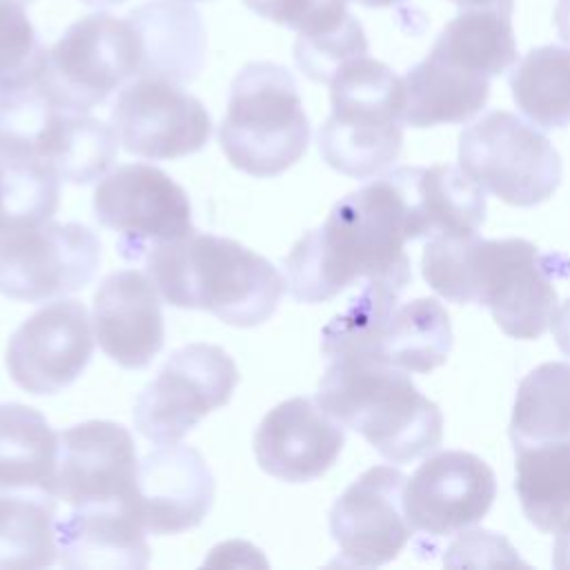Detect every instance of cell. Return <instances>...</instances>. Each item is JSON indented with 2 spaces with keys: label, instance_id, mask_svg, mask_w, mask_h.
I'll use <instances>...</instances> for the list:
<instances>
[{
  "label": "cell",
  "instance_id": "obj_31",
  "mask_svg": "<svg viewBox=\"0 0 570 570\" xmlns=\"http://www.w3.org/2000/svg\"><path fill=\"white\" fill-rule=\"evenodd\" d=\"M510 91L519 111L541 129L570 125V49L543 45L514 62Z\"/></svg>",
  "mask_w": 570,
  "mask_h": 570
},
{
  "label": "cell",
  "instance_id": "obj_33",
  "mask_svg": "<svg viewBox=\"0 0 570 570\" xmlns=\"http://www.w3.org/2000/svg\"><path fill=\"white\" fill-rule=\"evenodd\" d=\"M22 7L0 0V91L31 85L45 71L47 49Z\"/></svg>",
  "mask_w": 570,
  "mask_h": 570
},
{
  "label": "cell",
  "instance_id": "obj_27",
  "mask_svg": "<svg viewBox=\"0 0 570 570\" xmlns=\"http://www.w3.org/2000/svg\"><path fill=\"white\" fill-rule=\"evenodd\" d=\"M58 497L38 488H0V570L49 568L58 559Z\"/></svg>",
  "mask_w": 570,
  "mask_h": 570
},
{
  "label": "cell",
  "instance_id": "obj_23",
  "mask_svg": "<svg viewBox=\"0 0 570 570\" xmlns=\"http://www.w3.org/2000/svg\"><path fill=\"white\" fill-rule=\"evenodd\" d=\"M396 169L407 200L412 240L479 232L485 220V189L461 165Z\"/></svg>",
  "mask_w": 570,
  "mask_h": 570
},
{
  "label": "cell",
  "instance_id": "obj_6",
  "mask_svg": "<svg viewBox=\"0 0 570 570\" xmlns=\"http://www.w3.org/2000/svg\"><path fill=\"white\" fill-rule=\"evenodd\" d=\"M332 111L318 129L323 160L350 178H374L399 158L405 87L387 65L356 58L330 80Z\"/></svg>",
  "mask_w": 570,
  "mask_h": 570
},
{
  "label": "cell",
  "instance_id": "obj_35",
  "mask_svg": "<svg viewBox=\"0 0 570 570\" xmlns=\"http://www.w3.org/2000/svg\"><path fill=\"white\" fill-rule=\"evenodd\" d=\"M254 13L298 33H316L341 24L350 0H243Z\"/></svg>",
  "mask_w": 570,
  "mask_h": 570
},
{
  "label": "cell",
  "instance_id": "obj_26",
  "mask_svg": "<svg viewBox=\"0 0 570 570\" xmlns=\"http://www.w3.org/2000/svg\"><path fill=\"white\" fill-rule=\"evenodd\" d=\"M512 11L514 0L459 9L436 36L430 53L472 73L501 76L519 58Z\"/></svg>",
  "mask_w": 570,
  "mask_h": 570
},
{
  "label": "cell",
  "instance_id": "obj_39",
  "mask_svg": "<svg viewBox=\"0 0 570 570\" xmlns=\"http://www.w3.org/2000/svg\"><path fill=\"white\" fill-rule=\"evenodd\" d=\"M554 24L559 38L570 45V0H557L554 7Z\"/></svg>",
  "mask_w": 570,
  "mask_h": 570
},
{
  "label": "cell",
  "instance_id": "obj_4",
  "mask_svg": "<svg viewBox=\"0 0 570 570\" xmlns=\"http://www.w3.org/2000/svg\"><path fill=\"white\" fill-rule=\"evenodd\" d=\"M318 403L390 463H410L441 445L443 414L407 370L372 356L327 358Z\"/></svg>",
  "mask_w": 570,
  "mask_h": 570
},
{
  "label": "cell",
  "instance_id": "obj_16",
  "mask_svg": "<svg viewBox=\"0 0 570 570\" xmlns=\"http://www.w3.org/2000/svg\"><path fill=\"white\" fill-rule=\"evenodd\" d=\"M405 481L401 470L374 465L334 501L330 534L341 563L374 568L399 557L414 532L403 510Z\"/></svg>",
  "mask_w": 570,
  "mask_h": 570
},
{
  "label": "cell",
  "instance_id": "obj_12",
  "mask_svg": "<svg viewBox=\"0 0 570 570\" xmlns=\"http://www.w3.org/2000/svg\"><path fill=\"white\" fill-rule=\"evenodd\" d=\"M94 214L118 234L116 249L125 261H140L151 247L196 229L187 191L147 163H127L105 174L94 189Z\"/></svg>",
  "mask_w": 570,
  "mask_h": 570
},
{
  "label": "cell",
  "instance_id": "obj_42",
  "mask_svg": "<svg viewBox=\"0 0 570 570\" xmlns=\"http://www.w3.org/2000/svg\"><path fill=\"white\" fill-rule=\"evenodd\" d=\"M454 2L459 9H465V7H479V4H492V2H499V0H450Z\"/></svg>",
  "mask_w": 570,
  "mask_h": 570
},
{
  "label": "cell",
  "instance_id": "obj_44",
  "mask_svg": "<svg viewBox=\"0 0 570 570\" xmlns=\"http://www.w3.org/2000/svg\"><path fill=\"white\" fill-rule=\"evenodd\" d=\"M185 2H198V0H185Z\"/></svg>",
  "mask_w": 570,
  "mask_h": 570
},
{
  "label": "cell",
  "instance_id": "obj_13",
  "mask_svg": "<svg viewBox=\"0 0 570 570\" xmlns=\"http://www.w3.org/2000/svg\"><path fill=\"white\" fill-rule=\"evenodd\" d=\"M100 263L98 236L80 223L45 220L0 238V294L42 303L87 287Z\"/></svg>",
  "mask_w": 570,
  "mask_h": 570
},
{
  "label": "cell",
  "instance_id": "obj_7",
  "mask_svg": "<svg viewBox=\"0 0 570 570\" xmlns=\"http://www.w3.org/2000/svg\"><path fill=\"white\" fill-rule=\"evenodd\" d=\"M401 292L381 283L363 289L321 332V354L372 356L407 372H430L448 361L452 325L436 298L399 305Z\"/></svg>",
  "mask_w": 570,
  "mask_h": 570
},
{
  "label": "cell",
  "instance_id": "obj_28",
  "mask_svg": "<svg viewBox=\"0 0 570 570\" xmlns=\"http://www.w3.org/2000/svg\"><path fill=\"white\" fill-rule=\"evenodd\" d=\"M60 434L22 403H0V488H38L56 494Z\"/></svg>",
  "mask_w": 570,
  "mask_h": 570
},
{
  "label": "cell",
  "instance_id": "obj_15",
  "mask_svg": "<svg viewBox=\"0 0 570 570\" xmlns=\"http://www.w3.org/2000/svg\"><path fill=\"white\" fill-rule=\"evenodd\" d=\"M94 341L87 307L73 298H58L24 318L11 334L9 376L29 394H56L85 372L94 356Z\"/></svg>",
  "mask_w": 570,
  "mask_h": 570
},
{
  "label": "cell",
  "instance_id": "obj_19",
  "mask_svg": "<svg viewBox=\"0 0 570 570\" xmlns=\"http://www.w3.org/2000/svg\"><path fill=\"white\" fill-rule=\"evenodd\" d=\"M345 445V430L316 396H292L272 407L254 432V456L263 472L287 483L323 476Z\"/></svg>",
  "mask_w": 570,
  "mask_h": 570
},
{
  "label": "cell",
  "instance_id": "obj_14",
  "mask_svg": "<svg viewBox=\"0 0 570 570\" xmlns=\"http://www.w3.org/2000/svg\"><path fill=\"white\" fill-rule=\"evenodd\" d=\"M109 125L125 151L147 160L196 154L212 136L205 105L180 82L154 76H138L118 91Z\"/></svg>",
  "mask_w": 570,
  "mask_h": 570
},
{
  "label": "cell",
  "instance_id": "obj_24",
  "mask_svg": "<svg viewBox=\"0 0 570 570\" xmlns=\"http://www.w3.org/2000/svg\"><path fill=\"white\" fill-rule=\"evenodd\" d=\"M142 45L140 76L189 82L205 62V24L200 13L178 0H149L127 16Z\"/></svg>",
  "mask_w": 570,
  "mask_h": 570
},
{
  "label": "cell",
  "instance_id": "obj_29",
  "mask_svg": "<svg viewBox=\"0 0 570 570\" xmlns=\"http://www.w3.org/2000/svg\"><path fill=\"white\" fill-rule=\"evenodd\" d=\"M514 452V490L525 519L541 532H557L570 519V439Z\"/></svg>",
  "mask_w": 570,
  "mask_h": 570
},
{
  "label": "cell",
  "instance_id": "obj_22",
  "mask_svg": "<svg viewBox=\"0 0 570 570\" xmlns=\"http://www.w3.org/2000/svg\"><path fill=\"white\" fill-rule=\"evenodd\" d=\"M145 534L136 499L71 505L56 521L58 561L69 570H142L151 557Z\"/></svg>",
  "mask_w": 570,
  "mask_h": 570
},
{
  "label": "cell",
  "instance_id": "obj_21",
  "mask_svg": "<svg viewBox=\"0 0 570 570\" xmlns=\"http://www.w3.org/2000/svg\"><path fill=\"white\" fill-rule=\"evenodd\" d=\"M94 336L125 370L147 367L165 343L160 294L147 272L118 269L94 294Z\"/></svg>",
  "mask_w": 570,
  "mask_h": 570
},
{
  "label": "cell",
  "instance_id": "obj_1",
  "mask_svg": "<svg viewBox=\"0 0 570 570\" xmlns=\"http://www.w3.org/2000/svg\"><path fill=\"white\" fill-rule=\"evenodd\" d=\"M410 212L396 169L343 196L325 223L305 232L283 261L287 289L298 303H325L354 281L399 292L412 281L405 243Z\"/></svg>",
  "mask_w": 570,
  "mask_h": 570
},
{
  "label": "cell",
  "instance_id": "obj_5",
  "mask_svg": "<svg viewBox=\"0 0 570 570\" xmlns=\"http://www.w3.org/2000/svg\"><path fill=\"white\" fill-rule=\"evenodd\" d=\"M111 125L56 100L40 82L0 91V156L87 185L105 176L118 154Z\"/></svg>",
  "mask_w": 570,
  "mask_h": 570
},
{
  "label": "cell",
  "instance_id": "obj_9",
  "mask_svg": "<svg viewBox=\"0 0 570 570\" xmlns=\"http://www.w3.org/2000/svg\"><path fill=\"white\" fill-rule=\"evenodd\" d=\"M459 165L485 191L514 207L548 200L561 183V156L532 125L494 109L459 136Z\"/></svg>",
  "mask_w": 570,
  "mask_h": 570
},
{
  "label": "cell",
  "instance_id": "obj_18",
  "mask_svg": "<svg viewBox=\"0 0 570 570\" xmlns=\"http://www.w3.org/2000/svg\"><path fill=\"white\" fill-rule=\"evenodd\" d=\"M138 456L116 421H82L60 432L56 497L67 505L136 499Z\"/></svg>",
  "mask_w": 570,
  "mask_h": 570
},
{
  "label": "cell",
  "instance_id": "obj_2",
  "mask_svg": "<svg viewBox=\"0 0 570 570\" xmlns=\"http://www.w3.org/2000/svg\"><path fill=\"white\" fill-rule=\"evenodd\" d=\"M561 256H543L525 238L436 236L423 247L425 283L445 301L492 312L512 338H539L557 314L554 276Z\"/></svg>",
  "mask_w": 570,
  "mask_h": 570
},
{
  "label": "cell",
  "instance_id": "obj_34",
  "mask_svg": "<svg viewBox=\"0 0 570 570\" xmlns=\"http://www.w3.org/2000/svg\"><path fill=\"white\" fill-rule=\"evenodd\" d=\"M292 53L307 78L330 85L341 67L367 56V38L358 18L350 13L341 24L325 31L298 33Z\"/></svg>",
  "mask_w": 570,
  "mask_h": 570
},
{
  "label": "cell",
  "instance_id": "obj_43",
  "mask_svg": "<svg viewBox=\"0 0 570 570\" xmlns=\"http://www.w3.org/2000/svg\"><path fill=\"white\" fill-rule=\"evenodd\" d=\"M13 2H20V4H29V2H33V0H13Z\"/></svg>",
  "mask_w": 570,
  "mask_h": 570
},
{
  "label": "cell",
  "instance_id": "obj_25",
  "mask_svg": "<svg viewBox=\"0 0 570 570\" xmlns=\"http://www.w3.org/2000/svg\"><path fill=\"white\" fill-rule=\"evenodd\" d=\"M405 125L423 129L472 120L488 102L490 78L428 53L405 76Z\"/></svg>",
  "mask_w": 570,
  "mask_h": 570
},
{
  "label": "cell",
  "instance_id": "obj_11",
  "mask_svg": "<svg viewBox=\"0 0 570 570\" xmlns=\"http://www.w3.org/2000/svg\"><path fill=\"white\" fill-rule=\"evenodd\" d=\"M238 385L234 358L212 343L176 350L134 403V425L151 443H178Z\"/></svg>",
  "mask_w": 570,
  "mask_h": 570
},
{
  "label": "cell",
  "instance_id": "obj_38",
  "mask_svg": "<svg viewBox=\"0 0 570 570\" xmlns=\"http://www.w3.org/2000/svg\"><path fill=\"white\" fill-rule=\"evenodd\" d=\"M557 532L559 534L552 550V566L559 570H570V519Z\"/></svg>",
  "mask_w": 570,
  "mask_h": 570
},
{
  "label": "cell",
  "instance_id": "obj_37",
  "mask_svg": "<svg viewBox=\"0 0 570 570\" xmlns=\"http://www.w3.org/2000/svg\"><path fill=\"white\" fill-rule=\"evenodd\" d=\"M550 325H552V334H554V341H557L559 350L566 356H570V298L557 309Z\"/></svg>",
  "mask_w": 570,
  "mask_h": 570
},
{
  "label": "cell",
  "instance_id": "obj_40",
  "mask_svg": "<svg viewBox=\"0 0 570 570\" xmlns=\"http://www.w3.org/2000/svg\"><path fill=\"white\" fill-rule=\"evenodd\" d=\"M358 4L367 7V9H385V7H394V4H401L403 0H356Z\"/></svg>",
  "mask_w": 570,
  "mask_h": 570
},
{
  "label": "cell",
  "instance_id": "obj_20",
  "mask_svg": "<svg viewBox=\"0 0 570 570\" xmlns=\"http://www.w3.org/2000/svg\"><path fill=\"white\" fill-rule=\"evenodd\" d=\"M214 497V474L191 445L167 443L138 461L136 510L149 534H180L200 525Z\"/></svg>",
  "mask_w": 570,
  "mask_h": 570
},
{
  "label": "cell",
  "instance_id": "obj_17",
  "mask_svg": "<svg viewBox=\"0 0 570 570\" xmlns=\"http://www.w3.org/2000/svg\"><path fill=\"white\" fill-rule=\"evenodd\" d=\"M494 497L497 479L481 456L445 450L428 456L405 481L403 510L414 532L441 539L479 523Z\"/></svg>",
  "mask_w": 570,
  "mask_h": 570
},
{
  "label": "cell",
  "instance_id": "obj_3",
  "mask_svg": "<svg viewBox=\"0 0 570 570\" xmlns=\"http://www.w3.org/2000/svg\"><path fill=\"white\" fill-rule=\"evenodd\" d=\"M145 263L165 303L209 312L234 327L265 323L287 289V278L265 256L198 229L151 247Z\"/></svg>",
  "mask_w": 570,
  "mask_h": 570
},
{
  "label": "cell",
  "instance_id": "obj_10",
  "mask_svg": "<svg viewBox=\"0 0 570 570\" xmlns=\"http://www.w3.org/2000/svg\"><path fill=\"white\" fill-rule=\"evenodd\" d=\"M142 69V45L129 18L107 11L76 20L47 49L40 87L56 100L91 111L116 89L138 78Z\"/></svg>",
  "mask_w": 570,
  "mask_h": 570
},
{
  "label": "cell",
  "instance_id": "obj_41",
  "mask_svg": "<svg viewBox=\"0 0 570 570\" xmlns=\"http://www.w3.org/2000/svg\"><path fill=\"white\" fill-rule=\"evenodd\" d=\"M85 4L94 7V9H107V7H116V4H122L125 0H82Z\"/></svg>",
  "mask_w": 570,
  "mask_h": 570
},
{
  "label": "cell",
  "instance_id": "obj_36",
  "mask_svg": "<svg viewBox=\"0 0 570 570\" xmlns=\"http://www.w3.org/2000/svg\"><path fill=\"white\" fill-rule=\"evenodd\" d=\"M492 552L499 554L505 563H521L514 548L499 534L488 530H472L459 537L445 554L448 566H485L483 554Z\"/></svg>",
  "mask_w": 570,
  "mask_h": 570
},
{
  "label": "cell",
  "instance_id": "obj_30",
  "mask_svg": "<svg viewBox=\"0 0 570 570\" xmlns=\"http://www.w3.org/2000/svg\"><path fill=\"white\" fill-rule=\"evenodd\" d=\"M510 439L514 448L570 439V363L548 361L521 379Z\"/></svg>",
  "mask_w": 570,
  "mask_h": 570
},
{
  "label": "cell",
  "instance_id": "obj_32",
  "mask_svg": "<svg viewBox=\"0 0 570 570\" xmlns=\"http://www.w3.org/2000/svg\"><path fill=\"white\" fill-rule=\"evenodd\" d=\"M58 205L56 176L0 156V238L53 218Z\"/></svg>",
  "mask_w": 570,
  "mask_h": 570
},
{
  "label": "cell",
  "instance_id": "obj_8",
  "mask_svg": "<svg viewBox=\"0 0 570 570\" xmlns=\"http://www.w3.org/2000/svg\"><path fill=\"white\" fill-rule=\"evenodd\" d=\"M309 138L296 80L283 65L249 62L234 76L218 142L236 169L278 176L307 151Z\"/></svg>",
  "mask_w": 570,
  "mask_h": 570
}]
</instances>
